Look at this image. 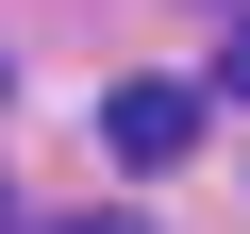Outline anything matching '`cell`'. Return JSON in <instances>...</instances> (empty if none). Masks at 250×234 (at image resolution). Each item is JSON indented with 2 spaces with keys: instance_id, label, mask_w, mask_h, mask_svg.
Segmentation results:
<instances>
[{
  "instance_id": "6da1fadb",
  "label": "cell",
  "mask_w": 250,
  "mask_h": 234,
  "mask_svg": "<svg viewBox=\"0 0 250 234\" xmlns=\"http://www.w3.org/2000/svg\"><path fill=\"white\" fill-rule=\"evenodd\" d=\"M100 151H117V167H184V151H200V84H117V100H100Z\"/></svg>"
},
{
  "instance_id": "7a4b0ae2",
  "label": "cell",
  "mask_w": 250,
  "mask_h": 234,
  "mask_svg": "<svg viewBox=\"0 0 250 234\" xmlns=\"http://www.w3.org/2000/svg\"><path fill=\"white\" fill-rule=\"evenodd\" d=\"M217 100H250V17H233V34H217Z\"/></svg>"
},
{
  "instance_id": "3957f363",
  "label": "cell",
  "mask_w": 250,
  "mask_h": 234,
  "mask_svg": "<svg viewBox=\"0 0 250 234\" xmlns=\"http://www.w3.org/2000/svg\"><path fill=\"white\" fill-rule=\"evenodd\" d=\"M50 234H134V217H50Z\"/></svg>"
},
{
  "instance_id": "277c9868",
  "label": "cell",
  "mask_w": 250,
  "mask_h": 234,
  "mask_svg": "<svg viewBox=\"0 0 250 234\" xmlns=\"http://www.w3.org/2000/svg\"><path fill=\"white\" fill-rule=\"evenodd\" d=\"M0 234H17V201H0Z\"/></svg>"
}]
</instances>
